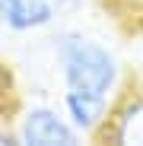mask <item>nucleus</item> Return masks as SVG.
Returning a JSON list of instances; mask_svg holds the SVG:
<instances>
[{"mask_svg": "<svg viewBox=\"0 0 143 146\" xmlns=\"http://www.w3.org/2000/svg\"><path fill=\"white\" fill-rule=\"evenodd\" d=\"M61 92H83L114 102L121 92V60L111 48L83 29H57L48 38Z\"/></svg>", "mask_w": 143, "mask_h": 146, "instance_id": "nucleus-1", "label": "nucleus"}, {"mask_svg": "<svg viewBox=\"0 0 143 146\" xmlns=\"http://www.w3.org/2000/svg\"><path fill=\"white\" fill-rule=\"evenodd\" d=\"M19 146H76L83 137L67 121L61 105H29L13 121Z\"/></svg>", "mask_w": 143, "mask_h": 146, "instance_id": "nucleus-2", "label": "nucleus"}, {"mask_svg": "<svg viewBox=\"0 0 143 146\" xmlns=\"http://www.w3.org/2000/svg\"><path fill=\"white\" fill-rule=\"evenodd\" d=\"M99 140L114 143V146H143V89L121 86Z\"/></svg>", "mask_w": 143, "mask_h": 146, "instance_id": "nucleus-3", "label": "nucleus"}, {"mask_svg": "<svg viewBox=\"0 0 143 146\" xmlns=\"http://www.w3.org/2000/svg\"><path fill=\"white\" fill-rule=\"evenodd\" d=\"M61 0H0V26L13 35L51 29L61 19Z\"/></svg>", "mask_w": 143, "mask_h": 146, "instance_id": "nucleus-4", "label": "nucleus"}, {"mask_svg": "<svg viewBox=\"0 0 143 146\" xmlns=\"http://www.w3.org/2000/svg\"><path fill=\"white\" fill-rule=\"evenodd\" d=\"M61 108H64L67 121L76 127L80 137L99 140V133L108 124L111 102L108 99H95V95H83V92H61Z\"/></svg>", "mask_w": 143, "mask_h": 146, "instance_id": "nucleus-5", "label": "nucleus"}, {"mask_svg": "<svg viewBox=\"0 0 143 146\" xmlns=\"http://www.w3.org/2000/svg\"><path fill=\"white\" fill-rule=\"evenodd\" d=\"M105 7L114 13V19H124V22H143V0H105Z\"/></svg>", "mask_w": 143, "mask_h": 146, "instance_id": "nucleus-6", "label": "nucleus"}, {"mask_svg": "<svg viewBox=\"0 0 143 146\" xmlns=\"http://www.w3.org/2000/svg\"><path fill=\"white\" fill-rule=\"evenodd\" d=\"M0 146H19L16 130H13V127H7V124H0Z\"/></svg>", "mask_w": 143, "mask_h": 146, "instance_id": "nucleus-7", "label": "nucleus"}, {"mask_svg": "<svg viewBox=\"0 0 143 146\" xmlns=\"http://www.w3.org/2000/svg\"><path fill=\"white\" fill-rule=\"evenodd\" d=\"M73 3H76V0H61V7H64V10H70Z\"/></svg>", "mask_w": 143, "mask_h": 146, "instance_id": "nucleus-8", "label": "nucleus"}]
</instances>
